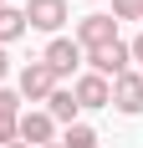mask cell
<instances>
[{
    "instance_id": "obj_1",
    "label": "cell",
    "mask_w": 143,
    "mask_h": 148,
    "mask_svg": "<svg viewBox=\"0 0 143 148\" xmlns=\"http://www.w3.org/2000/svg\"><path fill=\"white\" fill-rule=\"evenodd\" d=\"M113 41H118V21H113V15L92 10V15L77 21V46H82V56H87V51H97V46H113Z\"/></svg>"
},
{
    "instance_id": "obj_2",
    "label": "cell",
    "mask_w": 143,
    "mask_h": 148,
    "mask_svg": "<svg viewBox=\"0 0 143 148\" xmlns=\"http://www.w3.org/2000/svg\"><path fill=\"white\" fill-rule=\"evenodd\" d=\"M128 61H133V46H128V41H113V46H97V51H87V66H92L97 77H113V82L128 72Z\"/></svg>"
},
{
    "instance_id": "obj_3",
    "label": "cell",
    "mask_w": 143,
    "mask_h": 148,
    "mask_svg": "<svg viewBox=\"0 0 143 148\" xmlns=\"http://www.w3.org/2000/svg\"><path fill=\"white\" fill-rule=\"evenodd\" d=\"M56 92V72L46 66V61H26V72H21V97L26 102H46Z\"/></svg>"
},
{
    "instance_id": "obj_4",
    "label": "cell",
    "mask_w": 143,
    "mask_h": 148,
    "mask_svg": "<svg viewBox=\"0 0 143 148\" xmlns=\"http://www.w3.org/2000/svg\"><path fill=\"white\" fill-rule=\"evenodd\" d=\"M72 97H77V107H113V82L97 72H82L72 82Z\"/></svg>"
},
{
    "instance_id": "obj_5",
    "label": "cell",
    "mask_w": 143,
    "mask_h": 148,
    "mask_svg": "<svg viewBox=\"0 0 143 148\" xmlns=\"http://www.w3.org/2000/svg\"><path fill=\"white\" fill-rule=\"evenodd\" d=\"M26 26L56 36V31L67 26V0H26Z\"/></svg>"
},
{
    "instance_id": "obj_6",
    "label": "cell",
    "mask_w": 143,
    "mask_h": 148,
    "mask_svg": "<svg viewBox=\"0 0 143 148\" xmlns=\"http://www.w3.org/2000/svg\"><path fill=\"white\" fill-rule=\"evenodd\" d=\"M41 61L56 72V82H61V77H72L77 66H82V46H77V41H67V36H56V41L41 51Z\"/></svg>"
},
{
    "instance_id": "obj_7",
    "label": "cell",
    "mask_w": 143,
    "mask_h": 148,
    "mask_svg": "<svg viewBox=\"0 0 143 148\" xmlns=\"http://www.w3.org/2000/svg\"><path fill=\"white\" fill-rule=\"evenodd\" d=\"M113 107L128 112V118L143 112V77H138V72H123V77L113 82Z\"/></svg>"
},
{
    "instance_id": "obj_8",
    "label": "cell",
    "mask_w": 143,
    "mask_h": 148,
    "mask_svg": "<svg viewBox=\"0 0 143 148\" xmlns=\"http://www.w3.org/2000/svg\"><path fill=\"white\" fill-rule=\"evenodd\" d=\"M15 133H21V143H31V148H46V143H56V123L46 118V112H21Z\"/></svg>"
},
{
    "instance_id": "obj_9",
    "label": "cell",
    "mask_w": 143,
    "mask_h": 148,
    "mask_svg": "<svg viewBox=\"0 0 143 148\" xmlns=\"http://www.w3.org/2000/svg\"><path fill=\"white\" fill-rule=\"evenodd\" d=\"M77 112H82V107H77L72 87H56L51 97H46V118H51V123H67V128H72V123H77Z\"/></svg>"
},
{
    "instance_id": "obj_10",
    "label": "cell",
    "mask_w": 143,
    "mask_h": 148,
    "mask_svg": "<svg viewBox=\"0 0 143 148\" xmlns=\"http://www.w3.org/2000/svg\"><path fill=\"white\" fill-rule=\"evenodd\" d=\"M26 10H15V5H0V46H10L15 36H26Z\"/></svg>"
},
{
    "instance_id": "obj_11",
    "label": "cell",
    "mask_w": 143,
    "mask_h": 148,
    "mask_svg": "<svg viewBox=\"0 0 143 148\" xmlns=\"http://www.w3.org/2000/svg\"><path fill=\"white\" fill-rule=\"evenodd\" d=\"M61 148H97V133H92L87 123H72L67 138H61Z\"/></svg>"
},
{
    "instance_id": "obj_12",
    "label": "cell",
    "mask_w": 143,
    "mask_h": 148,
    "mask_svg": "<svg viewBox=\"0 0 143 148\" xmlns=\"http://www.w3.org/2000/svg\"><path fill=\"white\" fill-rule=\"evenodd\" d=\"M113 21H143V0H113Z\"/></svg>"
},
{
    "instance_id": "obj_13",
    "label": "cell",
    "mask_w": 143,
    "mask_h": 148,
    "mask_svg": "<svg viewBox=\"0 0 143 148\" xmlns=\"http://www.w3.org/2000/svg\"><path fill=\"white\" fill-rule=\"evenodd\" d=\"M0 118H21V92L0 87Z\"/></svg>"
},
{
    "instance_id": "obj_14",
    "label": "cell",
    "mask_w": 143,
    "mask_h": 148,
    "mask_svg": "<svg viewBox=\"0 0 143 148\" xmlns=\"http://www.w3.org/2000/svg\"><path fill=\"white\" fill-rule=\"evenodd\" d=\"M15 123H21V118H0V148L21 143V133H15Z\"/></svg>"
},
{
    "instance_id": "obj_15",
    "label": "cell",
    "mask_w": 143,
    "mask_h": 148,
    "mask_svg": "<svg viewBox=\"0 0 143 148\" xmlns=\"http://www.w3.org/2000/svg\"><path fill=\"white\" fill-rule=\"evenodd\" d=\"M5 72H10V56H5V46H0V82H5Z\"/></svg>"
},
{
    "instance_id": "obj_16",
    "label": "cell",
    "mask_w": 143,
    "mask_h": 148,
    "mask_svg": "<svg viewBox=\"0 0 143 148\" xmlns=\"http://www.w3.org/2000/svg\"><path fill=\"white\" fill-rule=\"evenodd\" d=\"M10 148H31V143H10Z\"/></svg>"
},
{
    "instance_id": "obj_17",
    "label": "cell",
    "mask_w": 143,
    "mask_h": 148,
    "mask_svg": "<svg viewBox=\"0 0 143 148\" xmlns=\"http://www.w3.org/2000/svg\"><path fill=\"white\" fill-rule=\"evenodd\" d=\"M46 148H61V143H46Z\"/></svg>"
},
{
    "instance_id": "obj_18",
    "label": "cell",
    "mask_w": 143,
    "mask_h": 148,
    "mask_svg": "<svg viewBox=\"0 0 143 148\" xmlns=\"http://www.w3.org/2000/svg\"><path fill=\"white\" fill-rule=\"evenodd\" d=\"M138 77H143V61H138Z\"/></svg>"
},
{
    "instance_id": "obj_19",
    "label": "cell",
    "mask_w": 143,
    "mask_h": 148,
    "mask_svg": "<svg viewBox=\"0 0 143 148\" xmlns=\"http://www.w3.org/2000/svg\"><path fill=\"white\" fill-rule=\"evenodd\" d=\"M0 5H5V0H0Z\"/></svg>"
}]
</instances>
